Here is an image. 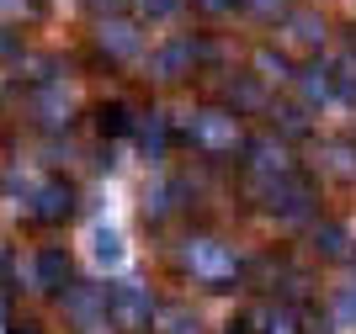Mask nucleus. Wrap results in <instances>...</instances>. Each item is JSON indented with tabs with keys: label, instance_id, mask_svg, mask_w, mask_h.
<instances>
[{
	"label": "nucleus",
	"instance_id": "f257e3e1",
	"mask_svg": "<svg viewBox=\"0 0 356 334\" xmlns=\"http://www.w3.org/2000/svg\"><path fill=\"white\" fill-rule=\"evenodd\" d=\"M96 255H101V260H118V255H122L118 239H112V234H96Z\"/></svg>",
	"mask_w": 356,
	"mask_h": 334
}]
</instances>
